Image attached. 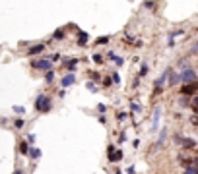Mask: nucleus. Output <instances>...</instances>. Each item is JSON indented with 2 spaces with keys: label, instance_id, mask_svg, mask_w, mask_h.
<instances>
[{
  "label": "nucleus",
  "instance_id": "34",
  "mask_svg": "<svg viewBox=\"0 0 198 174\" xmlns=\"http://www.w3.org/2000/svg\"><path fill=\"white\" fill-rule=\"evenodd\" d=\"M144 6H146L148 10H154V8H156V2H150V0H148V2H144Z\"/></svg>",
  "mask_w": 198,
  "mask_h": 174
},
{
  "label": "nucleus",
  "instance_id": "38",
  "mask_svg": "<svg viewBox=\"0 0 198 174\" xmlns=\"http://www.w3.org/2000/svg\"><path fill=\"white\" fill-rule=\"evenodd\" d=\"M192 104H194V108H196V112H198V95H194V99H192Z\"/></svg>",
  "mask_w": 198,
  "mask_h": 174
},
{
  "label": "nucleus",
  "instance_id": "15",
  "mask_svg": "<svg viewBox=\"0 0 198 174\" xmlns=\"http://www.w3.org/2000/svg\"><path fill=\"white\" fill-rule=\"evenodd\" d=\"M167 139V128H159V139H157V145H163Z\"/></svg>",
  "mask_w": 198,
  "mask_h": 174
},
{
  "label": "nucleus",
  "instance_id": "5",
  "mask_svg": "<svg viewBox=\"0 0 198 174\" xmlns=\"http://www.w3.org/2000/svg\"><path fill=\"white\" fill-rule=\"evenodd\" d=\"M198 91V83L194 81V83H184L183 87H181V93L184 97H190V95H194V93Z\"/></svg>",
  "mask_w": 198,
  "mask_h": 174
},
{
  "label": "nucleus",
  "instance_id": "10",
  "mask_svg": "<svg viewBox=\"0 0 198 174\" xmlns=\"http://www.w3.org/2000/svg\"><path fill=\"white\" fill-rule=\"evenodd\" d=\"M181 81H183L181 74H175V72H171V74H169V87H175V85H179Z\"/></svg>",
  "mask_w": 198,
  "mask_h": 174
},
{
  "label": "nucleus",
  "instance_id": "36",
  "mask_svg": "<svg viewBox=\"0 0 198 174\" xmlns=\"http://www.w3.org/2000/svg\"><path fill=\"white\" fill-rule=\"evenodd\" d=\"M97 120H99V124H107V116H105V114H101Z\"/></svg>",
  "mask_w": 198,
  "mask_h": 174
},
{
  "label": "nucleus",
  "instance_id": "42",
  "mask_svg": "<svg viewBox=\"0 0 198 174\" xmlns=\"http://www.w3.org/2000/svg\"><path fill=\"white\" fill-rule=\"evenodd\" d=\"M190 122H192L194 126H198V116H190Z\"/></svg>",
  "mask_w": 198,
  "mask_h": 174
},
{
  "label": "nucleus",
  "instance_id": "26",
  "mask_svg": "<svg viewBox=\"0 0 198 174\" xmlns=\"http://www.w3.org/2000/svg\"><path fill=\"white\" fill-rule=\"evenodd\" d=\"M111 41V37H99L97 41H95V45H107Z\"/></svg>",
  "mask_w": 198,
  "mask_h": 174
},
{
  "label": "nucleus",
  "instance_id": "17",
  "mask_svg": "<svg viewBox=\"0 0 198 174\" xmlns=\"http://www.w3.org/2000/svg\"><path fill=\"white\" fill-rule=\"evenodd\" d=\"M128 114H130V112H124V110H121V112H116V116H115V118L119 120V122H124V120L128 118Z\"/></svg>",
  "mask_w": 198,
  "mask_h": 174
},
{
  "label": "nucleus",
  "instance_id": "30",
  "mask_svg": "<svg viewBox=\"0 0 198 174\" xmlns=\"http://www.w3.org/2000/svg\"><path fill=\"white\" fill-rule=\"evenodd\" d=\"M115 64H116V66H122V64H124V58H122V56H116V58H115Z\"/></svg>",
  "mask_w": 198,
  "mask_h": 174
},
{
  "label": "nucleus",
  "instance_id": "24",
  "mask_svg": "<svg viewBox=\"0 0 198 174\" xmlns=\"http://www.w3.org/2000/svg\"><path fill=\"white\" fill-rule=\"evenodd\" d=\"M47 58H49L51 62H58V60H60V54H58V52H54V54H49Z\"/></svg>",
  "mask_w": 198,
  "mask_h": 174
},
{
  "label": "nucleus",
  "instance_id": "9",
  "mask_svg": "<svg viewBox=\"0 0 198 174\" xmlns=\"http://www.w3.org/2000/svg\"><path fill=\"white\" fill-rule=\"evenodd\" d=\"M89 43V35L86 31H80L78 29V46H86Z\"/></svg>",
  "mask_w": 198,
  "mask_h": 174
},
{
  "label": "nucleus",
  "instance_id": "29",
  "mask_svg": "<svg viewBox=\"0 0 198 174\" xmlns=\"http://www.w3.org/2000/svg\"><path fill=\"white\" fill-rule=\"evenodd\" d=\"M97 110H99V112L103 114L105 110H107V104H105V103H99V104H97Z\"/></svg>",
  "mask_w": 198,
  "mask_h": 174
},
{
  "label": "nucleus",
  "instance_id": "25",
  "mask_svg": "<svg viewBox=\"0 0 198 174\" xmlns=\"http://www.w3.org/2000/svg\"><path fill=\"white\" fill-rule=\"evenodd\" d=\"M111 79H113V83H115V85H121V76L116 74V72H115V74L111 76Z\"/></svg>",
  "mask_w": 198,
  "mask_h": 174
},
{
  "label": "nucleus",
  "instance_id": "4",
  "mask_svg": "<svg viewBox=\"0 0 198 174\" xmlns=\"http://www.w3.org/2000/svg\"><path fill=\"white\" fill-rule=\"evenodd\" d=\"M159 118H161V108H154V116H151V132H159Z\"/></svg>",
  "mask_w": 198,
  "mask_h": 174
},
{
  "label": "nucleus",
  "instance_id": "44",
  "mask_svg": "<svg viewBox=\"0 0 198 174\" xmlns=\"http://www.w3.org/2000/svg\"><path fill=\"white\" fill-rule=\"evenodd\" d=\"M132 145H134V147L138 149V147H140V139H134V141H132Z\"/></svg>",
  "mask_w": 198,
  "mask_h": 174
},
{
  "label": "nucleus",
  "instance_id": "43",
  "mask_svg": "<svg viewBox=\"0 0 198 174\" xmlns=\"http://www.w3.org/2000/svg\"><path fill=\"white\" fill-rule=\"evenodd\" d=\"M126 174H134V166H128L126 168Z\"/></svg>",
  "mask_w": 198,
  "mask_h": 174
},
{
  "label": "nucleus",
  "instance_id": "46",
  "mask_svg": "<svg viewBox=\"0 0 198 174\" xmlns=\"http://www.w3.org/2000/svg\"><path fill=\"white\" fill-rule=\"evenodd\" d=\"M115 174H122V172H121V170H116V172H115Z\"/></svg>",
  "mask_w": 198,
  "mask_h": 174
},
{
  "label": "nucleus",
  "instance_id": "6",
  "mask_svg": "<svg viewBox=\"0 0 198 174\" xmlns=\"http://www.w3.org/2000/svg\"><path fill=\"white\" fill-rule=\"evenodd\" d=\"M62 62H64V68L68 70L70 74H74L76 70H78V64H80V60H78V58H70V60L66 58V60H62Z\"/></svg>",
  "mask_w": 198,
  "mask_h": 174
},
{
  "label": "nucleus",
  "instance_id": "19",
  "mask_svg": "<svg viewBox=\"0 0 198 174\" xmlns=\"http://www.w3.org/2000/svg\"><path fill=\"white\" fill-rule=\"evenodd\" d=\"M148 72H150V66L148 64H142V66H140V72H138V77H144Z\"/></svg>",
  "mask_w": 198,
  "mask_h": 174
},
{
  "label": "nucleus",
  "instance_id": "2",
  "mask_svg": "<svg viewBox=\"0 0 198 174\" xmlns=\"http://www.w3.org/2000/svg\"><path fill=\"white\" fill-rule=\"evenodd\" d=\"M31 68L43 70V72H49V70H53V62L49 60V58H37V60L31 62Z\"/></svg>",
  "mask_w": 198,
  "mask_h": 174
},
{
  "label": "nucleus",
  "instance_id": "41",
  "mask_svg": "<svg viewBox=\"0 0 198 174\" xmlns=\"http://www.w3.org/2000/svg\"><path fill=\"white\" fill-rule=\"evenodd\" d=\"M27 141H29V143L35 141V134H29V135H27Z\"/></svg>",
  "mask_w": 198,
  "mask_h": 174
},
{
  "label": "nucleus",
  "instance_id": "40",
  "mask_svg": "<svg viewBox=\"0 0 198 174\" xmlns=\"http://www.w3.org/2000/svg\"><path fill=\"white\" fill-rule=\"evenodd\" d=\"M89 76H91V79H95V81L99 79V74H95V72H89Z\"/></svg>",
  "mask_w": 198,
  "mask_h": 174
},
{
  "label": "nucleus",
  "instance_id": "13",
  "mask_svg": "<svg viewBox=\"0 0 198 174\" xmlns=\"http://www.w3.org/2000/svg\"><path fill=\"white\" fill-rule=\"evenodd\" d=\"M29 149H31L29 141H21V143H20V153H21V155H25V157H29Z\"/></svg>",
  "mask_w": 198,
  "mask_h": 174
},
{
  "label": "nucleus",
  "instance_id": "14",
  "mask_svg": "<svg viewBox=\"0 0 198 174\" xmlns=\"http://www.w3.org/2000/svg\"><path fill=\"white\" fill-rule=\"evenodd\" d=\"M53 39H54V41H64V39H66V31H64V29H56V31L53 33Z\"/></svg>",
  "mask_w": 198,
  "mask_h": 174
},
{
  "label": "nucleus",
  "instance_id": "31",
  "mask_svg": "<svg viewBox=\"0 0 198 174\" xmlns=\"http://www.w3.org/2000/svg\"><path fill=\"white\" fill-rule=\"evenodd\" d=\"M14 112H18V114H25V108H23V107H18V104H16V107H14Z\"/></svg>",
  "mask_w": 198,
  "mask_h": 174
},
{
  "label": "nucleus",
  "instance_id": "22",
  "mask_svg": "<svg viewBox=\"0 0 198 174\" xmlns=\"http://www.w3.org/2000/svg\"><path fill=\"white\" fill-rule=\"evenodd\" d=\"M91 60L95 64H103V56L101 54H91Z\"/></svg>",
  "mask_w": 198,
  "mask_h": 174
},
{
  "label": "nucleus",
  "instance_id": "39",
  "mask_svg": "<svg viewBox=\"0 0 198 174\" xmlns=\"http://www.w3.org/2000/svg\"><path fill=\"white\" fill-rule=\"evenodd\" d=\"M124 141H126V134H121L119 135V143H124Z\"/></svg>",
  "mask_w": 198,
  "mask_h": 174
},
{
  "label": "nucleus",
  "instance_id": "1",
  "mask_svg": "<svg viewBox=\"0 0 198 174\" xmlns=\"http://www.w3.org/2000/svg\"><path fill=\"white\" fill-rule=\"evenodd\" d=\"M51 108H53V101H51V97L39 95L37 99H35V110H39V112H49Z\"/></svg>",
  "mask_w": 198,
  "mask_h": 174
},
{
  "label": "nucleus",
  "instance_id": "7",
  "mask_svg": "<svg viewBox=\"0 0 198 174\" xmlns=\"http://www.w3.org/2000/svg\"><path fill=\"white\" fill-rule=\"evenodd\" d=\"M74 83H76V74H66V76L60 79V87H62V89L74 85Z\"/></svg>",
  "mask_w": 198,
  "mask_h": 174
},
{
  "label": "nucleus",
  "instance_id": "35",
  "mask_svg": "<svg viewBox=\"0 0 198 174\" xmlns=\"http://www.w3.org/2000/svg\"><path fill=\"white\" fill-rule=\"evenodd\" d=\"M179 104H183V107H189V104H190V101L184 97V99H181V101H179Z\"/></svg>",
  "mask_w": 198,
  "mask_h": 174
},
{
  "label": "nucleus",
  "instance_id": "28",
  "mask_svg": "<svg viewBox=\"0 0 198 174\" xmlns=\"http://www.w3.org/2000/svg\"><path fill=\"white\" fill-rule=\"evenodd\" d=\"M194 54H198V41L192 45V49H190V56H194Z\"/></svg>",
  "mask_w": 198,
  "mask_h": 174
},
{
  "label": "nucleus",
  "instance_id": "11",
  "mask_svg": "<svg viewBox=\"0 0 198 174\" xmlns=\"http://www.w3.org/2000/svg\"><path fill=\"white\" fill-rule=\"evenodd\" d=\"M124 157V153H122V149H116L115 151V153H111L109 155V162H119L121 159Z\"/></svg>",
  "mask_w": 198,
  "mask_h": 174
},
{
  "label": "nucleus",
  "instance_id": "20",
  "mask_svg": "<svg viewBox=\"0 0 198 174\" xmlns=\"http://www.w3.org/2000/svg\"><path fill=\"white\" fill-rule=\"evenodd\" d=\"M184 174H198V166H194V165L184 166Z\"/></svg>",
  "mask_w": 198,
  "mask_h": 174
},
{
  "label": "nucleus",
  "instance_id": "37",
  "mask_svg": "<svg viewBox=\"0 0 198 174\" xmlns=\"http://www.w3.org/2000/svg\"><path fill=\"white\" fill-rule=\"evenodd\" d=\"M115 151H116V149H115V145H113V143H111V145H107V153H109V155H111V153H115Z\"/></svg>",
  "mask_w": 198,
  "mask_h": 174
},
{
  "label": "nucleus",
  "instance_id": "16",
  "mask_svg": "<svg viewBox=\"0 0 198 174\" xmlns=\"http://www.w3.org/2000/svg\"><path fill=\"white\" fill-rule=\"evenodd\" d=\"M54 81V70H49V72H45V83H53Z\"/></svg>",
  "mask_w": 198,
  "mask_h": 174
},
{
  "label": "nucleus",
  "instance_id": "21",
  "mask_svg": "<svg viewBox=\"0 0 198 174\" xmlns=\"http://www.w3.org/2000/svg\"><path fill=\"white\" fill-rule=\"evenodd\" d=\"M130 110H132V112H138V114H140V112H142V107H140V104H138V103L130 101Z\"/></svg>",
  "mask_w": 198,
  "mask_h": 174
},
{
  "label": "nucleus",
  "instance_id": "12",
  "mask_svg": "<svg viewBox=\"0 0 198 174\" xmlns=\"http://www.w3.org/2000/svg\"><path fill=\"white\" fill-rule=\"evenodd\" d=\"M181 145L184 147V149H194L196 147V141L192 137H183V141H181Z\"/></svg>",
  "mask_w": 198,
  "mask_h": 174
},
{
  "label": "nucleus",
  "instance_id": "33",
  "mask_svg": "<svg viewBox=\"0 0 198 174\" xmlns=\"http://www.w3.org/2000/svg\"><path fill=\"white\" fill-rule=\"evenodd\" d=\"M14 126H16L18 130H20V128H23V126H25V122H23V120L20 118V120H16V122H14Z\"/></svg>",
  "mask_w": 198,
  "mask_h": 174
},
{
  "label": "nucleus",
  "instance_id": "18",
  "mask_svg": "<svg viewBox=\"0 0 198 174\" xmlns=\"http://www.w3.org/2000/svg\"><path fill=\"white\" fill-rule=\"evenodd\" d=\"M29 157H31V159H39V157H41V151H39L37 147H31V149H29Z\"/></svg>",
  "mask_w": 198,
  "mask_h": 174
},
{
  "label": "nucleus",
  "instance_id": "3",
  "mask_svg": "<svg viewBox=\"0 0 198 174\" xmlns=\"http://www.w3.org/2000/svg\"><path fill=\"white\" fill-rule=\"evenodd\" d=\"M181 77H183L184 83H194V81H196V70L194 68H189V66L183 68L181 70Z\"/></svg>",
  "mask_w": 198,
  "mask_h": 174
},
{
  "label": "nucleus",
  "instance_id": "32",
  "mask_svg": "<svg viewBox=\"0 0 198 174\" xmlns=\"http://www.w3.org/2000/svg\"><path fill=\"white\" fill-rule=\"evenodd\" d=\"M107 58H109V60H113V62H115V58H116L115 50H107Z\"/></svg>",
  "mask_w": 198,
  "mask_h": 174
},
{
  "label": "nucleus",
  "instance_id": "23",
  "mask_svg": "<svg viewBox=\"0 0 198 174\" xmlns=\"http://www.w3.org/2000/svg\"><path fill=\"white\" fill-rule=\"evenodd\" d=\"M101 83H103V87H111V85H113V79H111V77H103Z\"/></svg>",
  "mask_w": 198,
  "mask_h": 174
},
{
  "label": "nucleus",
  "instance_id": "8",
  "mask_svg": "<svg viewBox=\"0 0 198 174\" xmlns=\"http://www.w3.org/2000/svg\"><path fill=\"white\" fill-rule=\"evenodd\" d=\"M41 52H45V45H43V43L33 45V46H29V49H27V54H29V56H37V54H41Z\"/></svg>",
  "mask_w": 198,
  "mask_h": 174
},
{
  "label": "nucleus",
  "instance_id": "27",
  "mask_svg": "<svg viewBox=\"0 0 198 174\" xmlns=\"http://www.w3.org/2000/svg\"><path fill=\"white\" fill-rule=\"evenodd\" d=\"M86 89H88V91H97V87L93 85V81H88V83H86Z\"/></svg>",
  "mask_w": 198,
  "mask_h": 174
},
{
  "label": "nucleus",
  "instance_id": "45",
  "mask_svg": "<svg viewBox=\"0 0 198 174\" xmlns=\"http://www.w3.org/2000/svg\"><path fill=\"white\" fill-rule=\"evenodd\" d=\"M192 165H194V166H198V155H196V157L192 159Z\"/></svg>",
  "mask_w": 198,
  "mask_h": 174
}]
</instances>
